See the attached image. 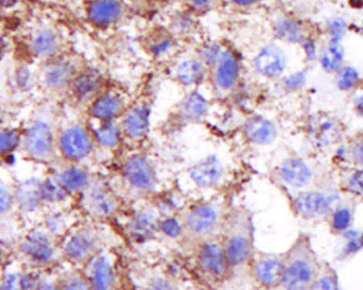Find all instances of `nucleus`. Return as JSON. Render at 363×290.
Wrapping results in <instances>:
<instances>
[{
	"instance_id": "nucleus-1",
	"label": "nucleus",
	"mask_w": 363,
	"mask_h": 290,
	"mask_svg": "<svg viewBox=\"0 0 363 290\" xmlns=\"http://www.w3.org/2000/svg\"><path fill=\"white\" fill-rule=\"evenodd\" d=\"M222 241L229 273H242L251 267L254 258L253 223L245 206L234 208L224 220Z\"/></svg>"
},
{
	"instance_id": "nucleus-2",
	"label": "nucleus",
	"mask_w": 363,
	"mask_h": 290,
	"mask_svg": "<svg viewBox=\"0 0 363 290\" xmlns=\"http://www.w3.org/2000/svg\"><path fill=\"white\" fill-rule=\"evenodd\" d=\"M220 206L215 203H200L191 208L183 219V234L200 244L214 239L224 225Z\"/></svg>"
},
{
	"instance_id": "nucleus-3",
	"label": "nucleus",
	"mask_w": 363,
	"mask_h": 290,
	"mask_svg": "<svg viewBox=\"0 0 363 290\" xmlns=\"http://www.w3.org/2000/svg\"><path fill=\"white\" fill-rule=\"evenodd\" d=\"M200 273L212 283L222 282L229 273L222 241L210 239L200 245L197 253Z\"/></svg>"
},
{
	"instance_id": "nucleus-4",
	"label": "nucleus",
	"mask_w": 363,
	"mask_h": 290,
	"mask_svg": "<svg viewBox=\"0 0 363 290\" xmlns=\"http://www.w3.org/2000/svg\"><path fill=\"white\" fill-rule=\"evenodd\" d=\"M85 16L87 22L97 29H110L124 18L125 4L122 0H87Z\"/></svg>"
},
{
	"instance_id": "nucleus-5",
	"label": "nucleus",
	"mask_w": 363,
	"mask_h": 290,
	"mask_svg": "<svg viewBox=\"0 0 363 290\" xmlns=\"http://www.w3.org/2000/svg\"><path fill=\"white\" fill-rule=\"evenodd\" d=\"M122 177L129 187L139 193H149L155 187L156 173L153 165L143 156L129 158L122 167Z\"/></svg>"
},
{
	"instance_id": "nucleus-6",
	"label": "nucleus",
	"mask_w": 363,
	"mask_h": 290,
	"mask_svg": "<svg viewBox=\"0 0 363 290\" xmlns=\"http://www.w3.org/2000/svg\"><path fill=\"white\" fill-rule=\"evenodd\" d=\"M287 68V56L283 48L277 44L270 43L262 46L253 59V68L256 74L264 78H279Z\"/></svg>"
},
{
	"instance_id": "nucleus-7",
	"label": "nucleus",
	"mask_w": 363,
	"mask_h": 290,
	"mask_svg": "<svg viewBox=\"0 0 363 290\" xmlns=\"http://www.w3.org/2000/svg\"><path fill=\"white\" fill-rule=\"evenodd\" d=\"M250 270L252 277L262 287L276 288L283 283L285 262L276 256H258L252 260Z\"/></svg>"
},
{
	"instance_id": "nucleus-8",
	"label": "nucleus",
	"mask_w": 363,
	"mask_h": 290,
	"mask_svg": "<svg viewBox=\"0 0 363 290\" xmlns=\"http://www.w3.org/2000/svg\"><path fill=\"white\" fill-rule=\"evenodd\" d=\"M240 64L237 56L231 50L225 49L217 63L212 66V82L217 91L229 93L237 85Z\"/></svg>"
},
{
	"instance_id": "nucleus-9",
	"label": "nucleus",
	"mask_w": 363,
	"mask_h": 290,
	"mask_svg": "<svg viewBox=\"0 0 363 290\" xmlns=\"http://www.w3.org/2000/svg\"><path fill=\"white\" fill-rule=\"evenodd\" d=\"M314 277L312 264L296 252L285 263L281 287L286 289H305L310 286Z\"/></svg>"
},
{
	"instance_id": "nucleus-10",
	"label": "nucleus",
	"mask_w": 363,
	"mask_h": 290,
	"mask_svg": "<svg viewBox=\"0 0 363 290\" xmlns=\"http://www.w3.org/2000/svg\"><path fill=\"white\" fill-rule=\"evenodd\" d=\"M60 151L70 160H80L93 151V141L89 133L81 127H72L62 134Z\"/></svg>"
},
{
	"instance_id": "nucleus-11",
	"label": "nucleus",
	"mask_w": 363,
	"mask_h": 290,
	"mask_svg": "<svg viewBox=\"0 0 363 290\" xmlns=\"http://www.w3.org/2000/svg\"><path fill=\"white\" fill-rule=\"evenodd\" d=\"M101 237L95 229H82L68 241L65 256L72 262H84L97 254Z\"/></svg>"
},
{
	"instance_id": "nucleus-12",
	"label": "nucleus",
	"mask_w": 363,
	"mask_h": 290,
	"mask_svg": "<svg viewBox=\"0 0 363 290\" xmlns=\"http://www.w3.org/2000/svg\"><path fill=\"white\" fill-rule=\"evenodd\" d=\"M189 176L200 189H212L222 181L224 167L217 156H210L196 163L189 171Z\"/></svg>"
},
{
	"instance_id": "nucleus-13",
	"label": "nucleus",
	"mask_w": 363,
	"mask_h": 290,
	"mask_svg": "<svg viewBox=\"0 0 363 290\" xmlns=\"http://www.w3.org/2000/svg\"><path fill=\"white\" fill-rule=\"evenodd\" d=\"M87 204L91 214L99 218L113 216L118 208L114 194L101 181L94 183L87 194Z\"/></svg>"
},
{
	"instance_id": "nucleus-14",
	"label": "nucleus",
	"mask_w": 363,
	"mask_h": 290,
	"mask_svg": "<svg viewBox=\"0 0 363 290\" xmlns=\"http://www.w3.org/2000/svg\"><path fill=\"white\" fill-rule=\"evenodd\" d=\"M149 128V108L145 104L136 106L127 111L121 122V132L131 141H141L147 135Z\"/></svg>"
},
{
	"instance_id": "nucleus-15",
	"label": "nucleus",
	"mask_w": 363,
	"mask_h": 290,
	"mask_svg": "<svg viewBox=\"0 0 363 290\" xmlns=\"http://www.w3.org/2000/svg\"><path fill=\"white\" fill-rule=\"evenodd\" d=\"M116 282L114 265L106 254H96L89 265V283L94 289H112Z\"/></svg>"
},
{
	"instance_id": "nucleus-16",
	"label": "nucleus",
	"mask_w": 363,
	"mask_h": 290,
	"mask_svg": "<svg viewBox=\"0 0 363 290\" xmlns=\"http://www.w3.org/2000/svg\"><path fill=\"white\" fill-rule=\"evenodd\" d=\"M333 196H326L317 191H305L295 199L296 212L304 218H314L325 214L335 201Z\"/></svg>"
},
{
	"instance_id": "nucleus-17",
	"label": "nucleus",
	"mask_w": 363,
	"mask_h": 290,
	"mask_svg": "<svg viewBox=\"0 0 363 290\" xmlns=\"http://www.w3.org/2000/svg\"><path fill=\"white\" fill-rule=\"evenodd\" d=\"M31 51L37 58L51 59L60 51V39L53 28H39L30 37Z\"/></svg>"
},
{
	"instance_id": "nucleus-18",
	"label": "nucleus",
	"mask_w": 363,
	"mask_h": 290,
	"mask_svg": "<svg viewBox=\"0 0 363 290\" xmlns=\"http://www.w3.org/2000/svg\"><path fill=\"white\" fill-rule=\"evenodd\" d=\"M245 135L252 144L255 145H270L276 139L277 129L268 118L255 115L246 122Z\"/></svg>"
},
{
	"instance_id": "nucleus-19",
	"label": "nucleus",
	"mask_w": 363,
	"mask_h": 290,
	"mask_svg": "<svg viewBox=\"0 0 363 290\" xmlns=\"http://www.w3.org/2000/svg\"><path fill=\"white\" fill-rule=\"evenodd\" d=\"M125 110L124 100L114 93H106L96 98L91 106V115L100 122H112Z\"/></svg>"
},
{
	"instance_id": "nucleus-20",
	"label": "nucleus",
	"mask_w": 363,
	"mask_h": 290,
	"mask_svg": "<svg viewBox=\"0 0 363 290\" xmlns=\"http://www.w3.org/2000/svg\"><path fill=\"white\" fill-rule=\"evenodd\" d=\"M156 229H158V217L148 208L135 213L129 221V234L136 241H146L151 239Z\"/></svg>"
},
{
	"instance_id": "nucleus-21",
	"label": "nucleus",
	"mask_w": 363,
	"mask_h": 290,
	"mask_svg": "<svg viewBox=\"0 0 363 290\" xmlns=\"http://www.w3.org/2000/svg\"><path fill=\"white\" fill-rule=\"evenodd\" d=\"M26 148L35 158H45L51 151L52 133L45 122H37L26 137Z\"/></svg>"
},
{
	"instance_id": "nucleus-22",
	"label": "nucleus",
	"mask_w": 363,
	"mask_h": 290,
	"mask_svg": "<svg viewBox=\"0 0 363 290\" xmlns=\"http://www.w3.org/2000/svg\"><path fill=\"white\" fill-rule=\"evenodd\" d=\"M279 177L290 187H302L312 180V169L300 158H289L281 164Z\"/></svg>"
},
{
	"instance_id": "nucleus-23",
	"label": "nucleus",
	"mask_w": 363,
	"mask_h": 290,
	"mask_svg": "<svg viewBox=\"0 0 363 290\" xmlns=\"http://www.w3.org/2000/svg\"><path fill=\"white\" fill-rule=\"evenodd\" d=\"M272 34L275 39L287 44H302L306 39L302 25L289 16H281L274 20Z\"/></svg>"
},
{
	"instance_id": "nucleus-24",
	"label": "nucleus",
	"mask_w": 363,
	"mask_h": 290,
	"mask_svg": "<svg viewBox=\"0 0 363 290\" xmlns=\"http://www.w3.org/2000/svg\"><path fill=\"white\" fill-rule=\"evenodd\" d=\"M101 77L96 70H85L72 80V89L79 101L87 102L94 99L101 89Z\"/></svg>"
},
{
	"instance_id": "nucleus-25",
	"label": "nucleus",
	"mask_w": 363,
	"mask_h": 290,
	"mask_svg": "<svg viewBox=\"0 0 363 290\" xmlns=\"http://www.w3.org/2000/svg\"><path fill=\"white\" fill-rule=\"evenodd\" d=\"M75 78V66L66 60L50 62L45 70L44 80L54 89H64Z\"/></svg>"
},
{
	"instance_id": "nucleus-26",
	"label": "nucleus",
	"mask_w": 363,
	"mask_h": 290,
	"mask_svg": "<svg viewBox=\"0 0 363 290\" xmlns=\"http://www.w3.org/2000/svg\"><path fill=\"white\" fill-rule=\"evenodd\" d=\"M206 66L200 61L199 58H191L182 61L177 66L175 77L184 87L198 84L205 76Z\"/></svg>"
},
{
	"instance_id": "nucleus-27",
	"label": "nucleus",
	"mask_w": 363,
	"mask_h": 290,
	"mask_svg": "<svg viewBox=\"0 0 363 290\" xmlns=\"http://www.w3.org/2000/svg\"><path fill=\"white\" fill-rule=\"evenodd\" d=\"M208 104L205 98L198 93L189 94L179 106V112L183 120L189 122H198L203 120L208 113Z\"/></svg>"
},
{
	"instance_id": "nucleus-28",
	"label": "nucleus",
	"mask_w": 363,
	"mask_h": 290,
	"mask_svg": "<svg viewBox=\"0 0 363 290\" xmlns=\"http://www.w3.org/2000/svg\"><path fill=\"white\" fill-rule=\"evenodd\" d=\"M22 250L27 256L37 262L46 263L51 260L53 249L47 237L42 234H32L23 244Z\"/></svg>"
},
{
	"instance_id": "nucleus-29",
	"label": "nucleus",
	"mask_w": 363,
	"mask_h": 290,
	"mask_svg": "<svg viewBox=\"0 0 363 290\" xmlns=\"http://www.w3.org/2000/svg\"><path fill=\"white\" fill-rule=\"evenodd\" d=\"M146 47L147 51L154 58H162L174 49V34L171 31L156 29L148 37Z\"/></svg>"
},
{
	"instance_id": "nucleus-30",
	"label": "nucleus",
	"mask_w": 363,
	"mask_h": 290,
	"mask_svg": "<svg viewBox=\"0 0 363 290\" xmlns=\"http://www.w3.org/2000/svg\"><path fill=\"white\" fill-rule=\"evenodd\" d=\"M89 175L82 169L70 167L60 177V184L68 191H81L89 185Z\"/></svg>"
},
{
	"instance_id": "nucleus-31",
	"label": "nucleus",
	"mask_w": 363,
	"mask_h": 290,
	"mask_svg": "<svg viewBox=\"0 0 363 290\" xmlns=\"http://www.w3.org/2000/svg\"><path fill=\"white\" fill-rule=\"evenodd\" d=\"M344 49L341 43H329L321 56V65L327 72H336L342 68Z\"/></svg>"
},
{
	"instance_id": "nucleus-32",
	"label": "nucleus",
	"mask_w": 363,
	"mask_h": 290,
	"mask_svg": "<svg viewBox=\"0 0 363 290\" xmlns=\"http://www.w3.org/2000/svg\"><path fill=\"white\" fill-rule=\"evenodd\" d=\"M94 134L99 145L113 149L117 147L120 141L121 130L112 122H102V124L95 129Z\"/></svg>"
},
{
	"instance_id": "nucleus-33",
	"label": "nucleus",
	"mask_w": 363,
	"mask_h": 290,
	"mask_svg": "<svg viewBox=\"0 0 363 290\" xmlns=\"http://www.w3.org/2000/svg\"><path fill=\"white\" fill-rule=\"evenodd\" d=\"M314 137L319 145H331L339 137V128L333 120L322 118L314 127Z\"/></svg>"
},
{
	"instance_id": "nucleus-34",
	"label": "nucleus",
	"mask_w": 363,
	"mask_h": 290,
	"mask_svg": "<svg viewBox=\"0 0 363 290\" xmlns=\"http://www.w3.org/2000/svg\"><path fill=\"white\" fill-rule=\"evenodd\" d=\"M196 30V20L191 13L177 12L170 20V31L173 34H193Z\"/></svg>"
},
{
	"instance_id": "nucleus-35",
	"label": "nucleus",
	"mask_w": 363,
	"mask_h": 290,
	"mask_svg": "<svg viewBox=\"0 0 363 290\" xmlns=\"http://www.w3.org/2000/svg\"><path fill=\"white\" fill-rule=\"evenodd\" d=\"M224 48L221 44L216 42L204 44L198 50V58L200 61L208 68H212L218 61L221 54L224 51Z\"/></svg>"
},
{
	"instance_id": "nucleus-36",
	"label": "nucleus",
	"mask_w": 363,
	"mask_h": 290,
	"mask_svg": "<svg viewBox=\"0 0 363 290\" xmlns=\"http://www.w3.org/2000/svg\"><path fill=\"white\" fill-rule=\"evenodd\" d=\"M343 237L346 241L342 249V256L344 258L355 256L363 249V233L361 232L356 229H346L343 232Z\"/></svg>"
},
{
	"instance_id": "nucleus-37",
	"label": "nucleus",
	"mask_w": 363,
	"mask_h": 290,
	"mask_svg": "<svg viewBox=\"0 0 363 290\" xmlns=\"http://www.w3.org/2000/svg\"><path fill=\"white\" fill-rule=\"evenodd\" d=\"M359 79H360V76L356 68H352V66H345L338 70L336 82L340 89L348 91L358 84Z\"/></svg>"
},
{
	"instance_id": "nucleus-38",
	"label": "nucleus",
	"mask_w": 363,
	"mask_h": 290,
	"mask_svg": "<svg viewBox=\"0 0 363 290\" xmlns=\"http://www.w3.org/2000/svg\"><path fill=\"white\" fill-rule=\"evenodd\" d=\"M41 185L34 184V183L28 182L24 187L20 189V200L22 206L27 208H34L39 206V201L42 200Z\"/></svg>"
},
{
	"instance_id": "nucleus-39",
	"label": "nucleus",
	"mask_w": 363,
	"mask_h": 290,
	"mask_svg": "<svg viewBox=\"0 0 363 290\" xmlns=\"http://www.w3.org/2000/svg\"><path fill=\"white\" fill-rule=\"evenodd\" d=\"M39 189H41L42 199L52 202L62 201L65 199L66 191H68L62 185L56 184L50 179L41 184Z\"/></svg>"
},
{
	"instance_id": "nucleus-40",
	"label": "nucleus",
	"mask_w": 363,
	"mask_h": 290,
	"mask_svg": "<svg viewBox=\"0 0 363 290\" xmlns=\"http://www.w3.org/2000/svg\"><path fill=\"white\" fill-rule=\"evenodd\" d=\"M327 34L331 43H341L348 31V24L342 18H333L327 22Z\"/></svg>"
},
{
	"instance_id": "nucleus-41",
	"label": "nucleus",
	"mask_w": 363,
	"mask_h": 290,
	"mask_svg": "<svg viewBox=\"0 0 363 290\" xmlns=\"http://www.w3.org/2000/svg\"><path fill=\"white\" fill-rule=\"evenodd\" d=\"M158 229L170 239H179L183 235V225L174 218L158 221Z\"/></svg>"
},
{
	"instance_id": "nucleus-42",
	"label": "nucleus",
	"mask_w": 363,
	"mask_h": 290,
	"mask_svg": "<svg viewBox=\"0 0 363 290\" xmlns=\"http://www.w3.org/2000/svg\"><path fill=\"white\" fill-rule=\"evenodd\" d=\"M352 213L348 208H338L333 216V227L335 231L344 232L350 229Z\"/></svg>"
},
{
	"instance_id": "nucleus-43",
	"label": "nucleus",
	"mask_w": 363,
	"mask_h": 290,
	"mask_svg": "<svg viewBox=\"0 0 363 290\" xmlns=\"http://www.w3.org/2000/svg\"><path fill=\"white\" fill-rule=\"evenodd\" d=\"M20 137L14 131L0 132V153H8L18 146Z\"/></svg>"
},
{
	"instance_id": "nucleus-44",
	"label": "nucleus",
	"mask_w": 363,
	"mask_h": 290,
	"mask_svg": "<svg viewBox=\"0 0 363 290\" xmlns=\"http://www.w3.org/2000/svg\"><path fill=\"white\" fill-rule=\"evenodd\" d=\"M189 11L203 14L210 11L214 7L215 0H184Z\"/></svg>"
},
{
	"instance_id": "nucleus-45",
	"label": "nucleus",
	"mask_w": 363,
	"mask_h": 290,
	"mask_svg": "<svg viewBox=\"0 0 363 290\" xmlns=\"http://www.w3.org/2000/svg\"><path fill=\"white\" fill-rule=\"evenodd\" d=\"M348 189L356 195H363V169L352 173L348 181Z\"/></svg>"
},
{
	"instance_id": "nucleus-46",
	"label": "nucleus",
	"mask_w": 363,
	"mask_h": 290,
	"mask_svg": "<svg viewBox=\"0 0 363 290\" xmlns=\"http://www.w3.org/2000/svg\"><path fill=\"white\" fill-rule=\"evenodd\" d=\"M306 82V74L304 72H295L285 79V87L290 91L300 89Z\"/></svg>"
},
{
	"instance_id": "nucleus-47",
	"label": "nucleus",
	"mask_w": 363,
	"mask_h": 290,
	"mask_svg": "<svg viewBox=\"0 0 363 290\" xmlns=\"http://www.w3.org/2000/svg\"><path fill=\"white\" fill-rule=\"evenodd\" d=\"M310 287L314 288V289H338L339 285H338L337 279L335 277L325 275V277H321L320 279L312 283Z\"/></svg>"
},
{
	"instance_id": "nucleus-48",
	"label": "nucleus",
	"mask_w": 363,
	"mask_h": 290,
	"mask_svg": "<svg viewBox=\"0 0 363 290\" xmlns=\"http://www.w3.org/2000/svg\"><path fill=\"white\" fill-rule=\"evenodd\" d=\"M16 81H18V87L24 89H29L32 83L30 70L27 68H20L16 72Z\"/></svg>"
},
{
	"instance_id": "nucleus-49",
	"label": "nucleus",
	"mask_w": 363,
	"mask_h": 290,
	"mask_svg": "<svg viewBox=\"0 0 363 290\" xmlns=\"http://www.w3.org/2000/svg\"><path fill=\"white\" fill-rule=\"evenodd\" d=\"M12 206V196L7 189L0 187V215L7 212Z\"/></svg>"
},
{
	"instance_id": "nucleus-50",
	"label": "nucleus",
	"mask_w": 363,
	"mask_h": 290,
	"mask_svg": "<svg viewBox=\"0 0 363 290\" xmlns=\"http://www.w3.org/2000/svg\"><path fill=\"white\" fill-rule=\"evenodd\" d=\"M302 49L305 51L308 61H314L317 59V45L312 39H304L302 43Z\"/></svg>"
},
{
	"instance_id": "nucleus-51",
	"label": "nucleus",
	"mask_w": 363,
	"mask_h": 290,
	"mask_svg": "<svg viewBox=\"0 0 363 290\" xmlns=\"http://www.w3.org/2000/svg\"><path fill=\"white\" fill-rule=\"evenodd\" d=\"M91 285H89V281H84L79 277H72L65 285V288L68 289H87Z\"/></svg>"
},
{
	"instance_id": "nucleus-52",
	"label": "nucleus",
	"mask_w": 363,
	"mask_h": 290,
	"mask_svg": "<svg viewBox=\"0 0 363 290\" xmlns=\"http://www.w3.org/2000/svg\"><path fill=\"white\" fill-rule=\"evenodd\" d=\"M352 156L355 162L363 165V139H359L352 146Z\"/></svg>"
},
{
	"instance_id": "nucleus-53",
	"label": "nucleus",
	"mask_w": 363,
	"mask_h": 290,
	"mask_svg": "<svg viewBox=\"0 0 363 290\" xmlns=\"http://www.w3.org/2000/svg\"><path fill=\"white\" fill-rule=\"evenodd\" d=\"M262 0H229V3L238 9H250L258 5Z\"/></svg>"
},
{
	"instance_id": "nucleus-54",
	"label": "nucleus",
	"mask_w": 363,
	"mask_h": 290,
	"mask_svg": "<svg viewBox=\"0 0 363 290\" xmlns=\"http://www.w3.org/2000/svg\"><path fill=\"white\" fill-rule=\"evenodd\" d=\"M355 110L360 115L361 118H363V95L359 96L355 100Z\"/></svg>"
},
{
	"instance_id": "nucleus-55",
	"label": "nucleus",
	"mask_w": 363,
	"mask_h": 290,
	"mask_svg": "<svg viewBox=\"0 0 363 290\" xmlns=\"http://www.w3.org/2000/svg\"><path fill=\"white\" fill-rule=\"evenodd\" d=\"M20 283L23 288H32L34 286V279L32 277H27L20 281Z\"/></svg>"
},
{
	"instance_id": "nucleus-56",
	"label": "nucleus",
	"mask_w": 363,
	"mask_h": 290,
	"mask_svg": "<svg viewBox=\"0 0 363 290\" xmlns=\"http://www.w3.org/2000/svg\"><path fill=\"white\" fill-rule=\"evenodd\" d=\"M18 3H20V0H0V6H3L5 8L14 7Z\"/></svg>"
},
{
	"instance_id": "nucleus-57",
	"label": "nucleus",
	"mask_w": 363,
	"mask_h": 290,
	"mask_svg": "<svg viewBox=\"0 0 363 290\" xmlns=\"http://www.w3.org/2000/svg\"><path fill=\"white\" fill-rule=\"evenodd\" d=\"M6 47H7V42H6V37H4L3 31L0 29V56L5 52Z\"/></svg>"
},
{
	"instance_id": "nucleus-58",
	"label": "nucleus",
	"mask_w": 363,
	"mask_h": 290,
	"mask_svg": "<svg viewBox=\"0 0 363 290\" xmlns=\"http://www.w3.org/2000/svg\"><path fill=\"white\" fill-rule=\"evenodd\" d=\"M16 277L14 275H10L8 277L7 281H5V285H4V288H14L16 285L15 282Z\"/></svg>"
},
{
	"instance_id": "nucleus-59",
	"label": "nucleus",
	"mask_w": 363,
	"mask_h": 290,
	"mask_svg": "<svg viewBox=\"0 0 363 290\" xmlns=\"http://www.w3.org/2000/svg\"><path fill=\"white\" fill-rule=\"evenodd\" d=\"M348 1L352 7L357 8V9L363 8V0H348Z\"/></svg>"
},
{
	"instance_id": "nucleus-60",
	"label": "nucleus",
	"mask_w": 363,
	"mask_h": 290,
	"mask_svg": "<svg viewBox=\"0 0 363 290\" xmlns=\"http://www.w3.org/2000/svg\"><path fill=\"white\" fill-rule=\"evenodd\" d=\"M131 1H141V0H131Z\"/></svg>"
},
{
	"instance_id": "nucleus-61",
	"label": "nucleus",
	"mask_w": 363,
	"mask_h": 290,
	"mask_svg": "<svg viewBox=\"0 0 363 290\" xmlns=\"http://www.w3.org/2000/svg\"><path fill=\"white\" fill-rule=\"evenodd\" d=\"M362 33H363V23H362Z\"/></svg>"
},
{
	"instance_id": "nucleus-62",
	"label": "nucleus",
	"mask_w": 363,
	"mask_h": 290,
	"mask_svg": "<svg viewBox=\"0 0 363 290\" xmlns=\"http://www.w3.org/2000/svg\"><path fill=\"white\" fill-rule=\"evenodd\" d=\"M83 1H87V0H83Z\"/></svg>"
}]
</instances>
